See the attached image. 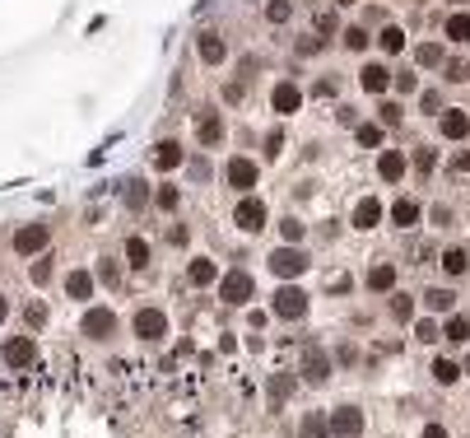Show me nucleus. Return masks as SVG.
<instances>
[{"label": "nucleus", "instance_id": "nucleus-1", "mask_svg": "<svg viewBox=\"0 0 470 438\" xmlns=\"http://www.w3.org/2000/svg\"><path fill=\"white\" fill-rule=\"evenodd\" d=\"M270 270H275L280 280H298L302 270H307V252H302L298 243H284V248L270 252Z\"/></svg>", "mask_w": 470, "mask_h": 438}, {"label": "nucleus", "instance_id": "nucleus-2", "mask_svg": "<svg viewBox=\"0 0 470 438\" xmlns=\"http://www.w3.org/2000/svg\"><path fill=\"white\" fill-rule=\"evenodd\" d=\"M233 224L242 229V234H261V229L270 224V210L261 196H242V201L233 205Z\"/></svg>", "mask_w": 470, "mask_h": 438}, {"label": "nucleus", "instance_id": "nucleus-3", "mask_svg": "<svg viewBox=\"0 0 470 438\" xmlns=\"http://www.w3.org/2000/svg\"><path fill=\"white\" fill-rule=\"evenodd\" d=\"M252 294H257V280H252V270H224V280H219V299L224 304H252Z\"/></svg>", "mask_w": 470, "mask_h": 438}, {"label": "nucleus", "instance_id": "nucleus-4", "mask_svg": "<svg viewBox=\"0 0 470 438\" xmlns=\"http://www.w3.org/2000/svg\"><path fill=\"white\" fill-rule=\"evenodd\" d=\"M224 182H228L233 191H252V187L261 182V163H257V159H247V154H233V159L224 163Z\"/></svg>", "mask_w": 470, "mask_h": 438}, {"label": "nucleus", "instance_id": "nucleus-5", "mask_svg": "<svg viewBox=\"0 0 470 438\" xmlns=\"http://www.w3.org/2000/svg\"><path fill=\"white\" fill-rule=\"evenodd\" d=\"M47 243H52L47 224H23V229H14V257H42Z\"/></svg>", "mask_w": 470, "mask_h": 438}, {"label": "nucleus", "instance_id": "nucleus-6", "mask_svg": "<svg viewBox=\"0 0 470 438\" xmlns=\"http://www.w3.org/2000/svg\"><path fill=\"white\" fill-rule=\"evenodd\" d=\"M79 331H84V340H112V331H117V313L112 308H89L84 313V322H79Z\"/></svg>", "mask_w": 470, "mask_h": 438}, {"label": "nucleus", "instance_id": "nucleus-7", "mask_svg": "<svg viewBox=\"0 0 470 438\" xmlns=\"http://www.w3.org/2000/svg\"><path fill=\"white\" fill-rule=\"evenodd\" d=\"M326 415H331V438H358L363 434V410L358 405H336Z\"/></svg>", "mask_w": 470, "mask_h": 438}, {"label": "nucleus", "instance_id": "nucleus-8", "mask_svg": "<svg viewBox=\"0 0 470 438\" xmlns=\"http://www.w3.org/2000/svg\"><path fill=\"white\" fill-rule=\"evenodd\" d=\"M168 336V317H163V308H140L135 313V340H163Z\"/></svg>", "mask_w": 470, "mask_h": 438}, {"label": "nucleus", "instance_id": "nucleus-9", "mask_svg": "<svg viewBox=\"0 0 470 438\" xmlns=\"http://www.w3.org/2000/svg\"><path fill=\"white\" fill-rule=\"evenodd\" d=\"M224 135H228V126H224L219 113H210V108L196 113V140H201L205 149H219V145H224Z\"/></svg>", "mask_w": 470, "mask_h": 438}, {"label": "nucleus", "instance_id": "nucleus-10", "mask_svg": "<svg viewBox=\"0 0 470 438\" xmlns=\"http://www.w3.org/2000/svg\"><path fill=\"white\" fill-rule=\"evenodd\" d=\"M302 313H307V294H302L298 284H284V289L275 294V317H280V322H298Z\"/></svg>", "mask_w": 470, "mask_h": 438}, {"label": "nucleus", "instance_id": "nucleus-11", "mask_svg": "<svg viewBox=\"0 0 470 438\" xmlns=\"http://www.w3.org/2000/svg\"><path fill=\"white\" fill-rule=\"evenodd\" d=\"M0 359L10 364V369H28V364H37V340H33V336H14V340H5Z\"/></svg>", "mask_w": 470, "mask_h": 438}, {"label": "nucleus", "instance_id": "nucleus-12", "mask_svg": "<svg viewBox=\"0 0 470 438\" xmlns=\"http://www.w3.org/2000/svg\"><path fill=\"white\" fill-rule=\"evenodd\" d=\"M358 89L368 93V98H382V93L392 89V70L382 66V61H368V66L358 70Z\"/></svg>", "mask_w": 470, "mask_h": 438}, {"label": "nucleus", "instance_id": "nucleus-13", "mask_svg": "<svg viewBox=\"0 0 470 438\" xmlns=\"http://www.w3.org/2000/svg\"><path fill=\"white\" fill-rule=\"evenodd\" d=\"M270 108H275L280 117L298 113V108H302V89H298V79H280V84L270 89Z\"/></svg>", "mask_w": 470, "mask_h": 438}, {"label": "nucleus", "instance_id": "nucleus-14", "mask_svg": "<svg viewBox=\"0 0 470 438\" xmlns=\"http://www.w3.org/2000/svg\"><path fill=\"white\" fill-rule=\"evenodd\" d=\"M196 57H201L205 66H224V61H228V42H224V33L205 28V33L196 38Z\"/></svg>", "mask_w": 470, "mask_h": 438}, {"label": "nucleus", "instance_id": "nucleus-15", "mask_svg": "<svg viewBox=\"0 0 470 438\" xmlns=\"http://www.w3.org/2000/svg\"><path fill=\"white\" fill-rule=\"evenodd\" d=\"M298 378L312 382V387H322V382L331 378V359H326L317 345H307V350H302V373H298Z\"/></svg>", "mask_w": 470, "mask_h": 438}, {"label": "nucleus", "instance_id": "nucleus-16", "mask_svg": "<svg viewBox=\"0 0 470 438\" xmlns=\"http://www.w3.org/2000/svg\"><path fill=\"white\" fill-rule=\"evenodd\" d=\"M405 173H410V154H405V149H382L377 154V178L382 182H401Z\"/></svg>", "mask_w": 470, "mask_h": 438}, {"label": "nucleus", "instance_id": "nucleus-17", "mask_svg": "<svg viewBox=\"0 0 470 438\" xmlns=\"http://www.w3.org/2000/svg\"><path fill=\"white\" fill-rule=\"evenodd\" d=\"M349 224H354L358 234H372V229L382 224V201L377 196H363V201L354 205V214H349Z\"/></svg>", "mask_w": 470, "mask_h": 438}, {"label": "nucleus", "instance_id": "nucleus-18", "mask_svg": "<svg viewBox=\"0 0 470 438\" xmlns=\"http://www.w3.org/2000/svg\"><path fill=\"white\" fill-rule=\"evenodd\" d=\"M187 163V149L177 145V140H158L154 145V168L158 173H172V168H182Z\"/></svg>", "mask_w": 470, "mask_h": 438}, {"label": "nucleus", "instance_id": "nucleus-19", "mask_svg": "<svg viewBox=\"0 0 470 438\" xmlns=\"http://www.w3.org/2000/svg\"><path fill=\"white\" fill-rule=\"evenodd\" d=\"M419 219H424V205L414 201V196H401V201L392 205V224L396 229H419Z\"/></svg>", "mask_w": 470, "mask_h": 438}, {"label": "nucleus", "instance_id": "nucleus-20", "mask_svg": "<svg viewBox=\"0 0 470 438\" xmlns=\"http://www.w3.org/2000/svg\"><path fill=\"white\" fill-rule=\"evenodd\" d=\"M437 131H442V140H466V135H470V117L461 113V108H447V113L437 117Z\"/></svg>", "mask_w": 470, "mask_h": 438}, {"label": "nucleus", "instance_id": "nucleus-21", "mask_svg": "<svg viewBox=\"0 0 470 438\" xmlns=\"http://www.w3.org/2000/svg\"><path fill=\"white\" fill-rule=\"evenodd\" d=\"M363 284H368V294H392L396 289V266L392 261H377V266L363 275Z\"/></svg>", "mask_w": 470, "mask_h": 438}, {"label": "nucleus", "instance_id": "nucleus-22", "mask_svg": "<svg viewBox=\"0 0 470 438\" xmlns=\"http://www.w3.org/2000/svg\"><path fill=\"white\" fill-rule=\"evenodd\" d=\"M437 266H442V275H447V280H461V275L470 270V252H466V248H442Z\"/></svg>", "mask_w": 470, "mask_h": 438}, {"label": "nucleus", "instance_id": "nucleus-23", "mask_svg": "<svg viewBox=\"0 0 470 438\" xmlns=\"http://www.w3.org/2000/svg\"><path fill=\"white\" fill-rule=\"evenodd\" d=\"M187 280L196 284V289H205V284H219V266H214L210 257H196V261H191V270H187Z\"/></svg>", "mask_w": 470, "mask_h": 438}, {"label": "nucleus", "instance_id": "nucleus-24", "mask_svg": "<svg viewBox=\"0 0 470 438\" xmlns=\"http://www.w3.org/2000/svg\"><path fill=\"white\" fill-rule=\"evenodd\" d=\"M424 308H428V313H437V317H447L452 308H457V294L442 289V284H433V289H424Z\"/></svg>", "mask_w": 470, "mask_h": 438}, {"label": "nucleus", "instance_id": "nucleus-25", "mask_svg": "<svg viewBox=\"0 0 470 438\" xmlns=\"http://www.w3.org/2000/svg\"><path fill=\"white\" fill-rule=\"evenodd\" d=\"M66 294L79 299V304H89V299H93V275H89V270H70V275H66Z\"/></svg>", "mask_w": 470, "mask_h": 438}, {"label": "nucleus", "instance_id": "nucleus-26", "mask_svg": "<svg viewBox=\"0 0 470 438\" xmlns=\"http://www.w3.org/2000/svg\"><path fill=\"white\" fill-rule=\"evenodd\" d=\"M298 434H302V438H331V415H326V410H312V415H302Z\"/></svg>", "mask_w": 470, "mask_h": 438}, {"label": "nucleus", "instance_id": "nucleus-27", "mask_svg": "<svg viewBox=\"0 0 470 438\" xmlns=\"http://www.w3.org/2000/svg\"><path fill=\"white\" fill-rule=\"evenodd\" d=\"M377 47L387 52V57H401V52H405V28H401V23H387V28L377 33Z\"/></svg>", "mask_w": 470, "mask_h": 438}, {"label": "nucleus", "instance_id": "nucleus-28", "mask_svg": "<svg viewBox=\"0 0 470 438\" xmlns=\"http://www.w3.org/2000/svg\"><path fill=\"white\" fill-rule=\"evenodd\" d=\"M414 61H419L424 70H442L447 52H442V42H419V47H414Z\"/></svg>", "mask_w": 470, "mask_h": 438}, {"label": "nucleus", "instance_id": "nucleus-29", "mask_svg": "<svg viewBox=\"0 0 470 438\" xmlns=\"http://www.w3.org/2000/svg\"><path fill=\"white\" fill-rule=\"evenodd\" d=\"M442 340H447V345H466V340H470V322L457 317V313H447V322H442Z\"/></svg>", "mask_w": 470, "mask_h": 438}, {"label": "nucleus", "instance_id": "nucleus-30", "mask_svg": "<svg viewBox=\"0 0 470 438\" xmlns=\"http://www.w3.org/2000/svg\"><path fill=\"white\" fill-rule=\"evenodd\" d=\"M354 140L363 149H377L382 140H387V126H382V122H363V126H354Z\"/></svg>", "mask_w": 470, "mask_h": 438}, {"label": "nucleus", "instance_id": "nucleus-31", "mask_svg": "<svg viewBox=\"0 0 470 438\" xmlns=\"http://www.w3.org/2000/svg\"><path fill=\"white\" fill-rule=\"evenodd\" d=\"M461 364H452V359H433V382H442V387H457L461 382Z\"/></svg>", "mask_w": 470, "mask_h": 438}, {"label": "nucleus", "instance_id": "nucleus-32", "mask_svg": "<svg viewBox=\"0 0 470 438\" xmlns=\"http://www.w3.org/2000/svg\"><path fill=\"white\" fill-rule=\"evenodd\" d=\"M126 261L135 270H149V243L145 238H126Z\"/></svg>", "mask_w": 470, "mask_h": 438}, {"label": "nucleus", "instance_id": "nucleus-33", "mask_svg": "<svg viewBox=\"0 0 470 438\" xmlns=\"http://www.w3.org/2000/svg\"><path fill=\"white\" fill-rule=\"evenodd\" d=\"M154 205H158V210H177V205H182V187H172V182H163V187H154Z\"/></svg>", "mask_w": 470, "mask_h": 438}, {"label": "nucleus", "instance_id": "nucleus-34", "mask_svg": "<svg viewBox=\"0 0 470 438\" xmlns=\"http://www.w3.org/2000/svg\"><path fill=\"white\" fill-rule=\"evenodd\" d=\"M340 42H345V52H368V28H363V23H349L345 33H340Z\"/></svg>", "mask_w": 470, "mask_h": 438}, {"label": "nucleus", "instance_id": "nucleus-35", "mask_svg": "<svg viewBox=\"0 0 470 438\" xmlns=\"http://www.w3.org/2000/svg\"><path fill=\"white\" fill-rule=\"evenodd\" d=\"M447 38H452L457 47L470 42V14H447Z\"/></svg>", "mask_w": 470, "mask_h": 438}, {"label": "nucleus", "instance_id": "nucleus-36", "mask_svg": "<svg viewBox=\"0 0 470 438\" xmlns=\"http://www.w3.org/2000/svg\"><path fill=\"white\" fill-rule=\"evenodd\" d=\"M289 19H293V0H270V5H266V23L284 28Z\"/></svg>", "mask_w": 470, "mask_h": 438}, {"label": "nucleus", "instance_id": "nucleus-37", "mask_svg": "<svg viewBox=\"0 0 470 438\" xmlns=\"http://www.w3.org/2000/svg\"><path fill=\"white\" fill-rule=\"evenodd\" d=\"M442 79H447V84H466V79H470V66H466L461 57H447V61H442Z\"/></svg>", "mask_w": 470, "mask_h": 438}, {"label": "nucleus", "instance_id": "nucleus-38", "mask_svg": "<svg viewBox=\"0 0 470 438\" xmlns=\"http://www.w3.org/2000/svg\"><path fill=\"white\" fill-rule=\"evenodd\" d=\"M387 313H392L396 322H410V313H414V299H410V294H392V304H387Z\"/></svg>", "mask_w": 470, "mask_h": 438}, {"label": "nucleus", "instance_id": "nucleus-39", "mask_svg": "<svg viewBox=\"0 0 470 438\" xmlns=\"http://www.w3.org/2000/svg\"><path fill=\"white\" fill-rule=\"evenodd\" d=\"M322 47H326V38H317V33H302L298 42H293V52H298V57H322Z\"/></svg>", "mask_w": 470, "mask_h": 438}, {"label": "nucleus", "instance_id": "nucleus-40", "mask_svg": "<svg viewBox=\"0 0 470 438\" xmlns=\"http://www.w3.org/2000/svg\"><path fill=\"white\" fill-rule=\"evenodd\" d=\"M280 238H284V243H302V238H307L302 219H293V214H289V219H280Z\"/></svg>", "mask_w": 470, "mask_h": 438}, {"label": "nucleus", "instance_id": "nucleus-41", "mask_svg": "<svg viewBox=\"0 0 470 438\" xmlns=\"http://www.w3.org/2000/svg\"><path fill=\"white\" fill-rule=\"evenodd\" d=\"M312 93H317V98H336V93H340V75H317Z\"/></svg>", "mask_w": 470, "mask_h": 438}, {"label": "nucleus", "instance_id": "nucleus-42", "mask_svg": "<svg viewBox=\"0 0 470 438\" xmlns=\"http://www.w3.org/2000/svg\"><path fill=\"white\" fill-rule=\"evenodd\" d=\"M419 113H424V117H442V93H437V89L419 93Z\"/></svg>", "mask_w": 470, "mask_h": 438}, {"label": "nucleus", "instance_id": "nucleus-43", "mask_svg": "<svg viewBox=\"0 0 470 438\" xmlns=\"http://www.w3.org/2000/svg\"><path fill=\"white\" fill-rule=\"evenodd\" d=\"M392 89H396V93H414V89H419V75H414V70H396V75H392Z\"/></svg>", "mask_w": 470, "mask_h": 438}, {"label": "nucleus", "instance_id": "nucleus-44", "mask_svg": "<svg viewBox=\"0 0 470 438\" xmlns=\"http://www.w3.org/2000/svg\"><path fill=\"white\" fill-rule=\"evenodd\" d=\"M382 126H387V131H392V126H401L405 122V108H401V103H382Z\"/></svg>", "mask_w": 470, "mask_h": 438}, {"label": "nucleus", "instance_id": "nucleus-45", "mask_svg": "<svg viewBox=\"0 0 470 438\" xmlns=\"http://www.w3.org/2000/svg\"><path fill=\"white\" fill-rule=\"evenodd\" d=\"M293 387H298V378H293V373H280V378L270 382V396H275V401H284V396H289Z\"/></svg>", "mask_w": 470, "mask_h": 438}, {"label": "nucleus", "instance_id": "nucleus-46", "mask_svg": "<svg viewBox=\"0 0 470 438\" xmlns=\"http://www.w3.org/2000/svg\"><path fill=\"white\" fill-rule=\"evenodd\" d=\"M414 168H419V173H433V168H437V149L419 145V149H414Z\"/></svg>", "mask_w": 470, "mask_h": 438}, {"label": "nucleus", "instance_id": "nucleus-47", "mask_svg": "<svg viewBox=\"0 0 470 438\" xmlns=\"http://www.w3.org/2000/svg\"><path fill=\"white\" fill-rule=\"evenodd\" d=\"M98 280H102V284H117V280H122V270H117V261H112V257H102V261H98Z\"/></svg>", "mask_w": 470, "mask_h": 438}, {"label": "nucleus", "instance_id": "nucleus-48", "mask_svg": "<svg viewBox=\"0 0 470 438\" xmlns=\"http://www.w3.org/2000/svg\"><path fill=\"white\" fill-rule=\"evenodd\" d=\"M247 98V84H242V79H233V84H224V103H228V108H237V103H242Z\"/></svg>", "mask_w": 470, "mask_h": 438}, {"label": "nucleus", "instance_id": "nucleus-49", "mask_svg": "<svg viewBox=\"0 0 470 438\" xmlns=\"http://www.w3.org/2000/svg\"><path fill=\"white\" fill-rule=\"evenodd\" d=\"M312 33H317V38H331V33H336V14L322 10V14H317V28H312Z\"/></svg>", "mask_w": 470, "mask_h": 438}, {"label": "nucleus", "instance_id": "nucleus-50", "mask_svg": "<svg viewBox=\"0 0 470 438\" xmlns=\"http://www.w3.org/2000/svg\"><path fill=\"white\" fill-rule=\"evenodd\" d=\"M447 168H452V173H461V178H470V149L452 154V159H447Z\"/></svg>", "mask_w": 470, "mask_h": 438}, {"label": "nucleus", "instance_id": "nucleus-51", "mask_svg": "<svg viewBox=\"0 0 470 438\" xmlns=\"http://www.w3.org/2000/svg\"><path fill=\"white\" fill-rule=\"evenodd\" d=\"M428 219H433L437 229H452V219H457V214H452L447 205H433V210H428Z\"/></svg>", "mask_w": 470, "mask_h": 438}, {"label": "nucleus", "instance_id": "nucleus-52", "mask_svg": "<svg viewBox=\"0 0 470 438\" xmlns=\"http://www.w3.org/2000/svg\"><path fill=\"white\" fill-rule=\"evenodd\" d=\"M280 149H284V131H270L266 135V159H280Z\"/></svg>", "mask_w": 470, "mask_h": 438}, {"label": "nucleus", "instance_id": "nucleus-53", "mask_svg": "<svg viewBox=\"0 0 470 438\" xmlns=\"http://www.w3.org/2000/svg\"><path fill=\"white\" fill-rule=\"evenodd\" d=\"M126 205H131V210H140V205H145V187H140V182H131V187H126Z\"/></svg>", "mask_w": 470, "mask_h": 438}, {"label": "nucleus", "instance_id": "nucleus-54", "mask_svg": "<svg viewBox=\"0 0 470 438\" xmlns=\"http://www.w3.org/2000/svg\"><path fill=\"white\" fill-rule=\"evenodd\" d=\"M414 331H419V340H424V345H433V340L442 336V331H437L433 322H419V326H414Z\"/></svg>", "mask_w": 470, "mask_h": 438}, {"label": "nucleus", "instance_id": "nucleus-55", "mask_svg": "<svg viewBox=\"0 0 470 438\" xmlns=\"http://www.w3.org/2000/svg\"><path fill=\"white\" fill-rule=\"evenodd\" d=\"M419 438H452V434H447V425H424V434H419Z\"/></svg>", "mask_w": 470, "mask_h": 438}, {"label": "nucleus", "instance_id": "nucleus-56", "mask_svg": "<svg viewBox=\"0 0 470 438\" xmlns=\"http://www.w3.org/2000/svg\"><path fill=\"white\" fill-rule=\"evenodd\" d=\"M336 122H340V126H358V113H354V108H340Z\"/></svg>", "mask_w": 470, "mask_h": 438}, {"label": "nucleus", "instance_id": "nucleus-57", "mask_svg": "<svg viewBox=\"0 0 470 438\" xmlns=\"http://www.w3.org/2000/svg\"><path fill=\"white\" fill-rule=\"evenodd\" d=\"M28 322L42 326V322H47V308H37V304H33V308H28Z\"/></svg>", "mask_w": 470, "mask_h": 438}, {"label": "nucleus", "instance_id": "nucleus-58", "mask_svg": "<svg viewBox=\"0 0 470 438\" xmlns=\"http://www.w3.org/2000/svg\"><path fill=\"white\" fill-rule=\"evenodd\" d=\"M5 317H10V299H5V294H0V322H5Z\"/></svg>", "mask_w": 470, "mask_h": 438}, {"label": "nucleus", "instance_id": "nucleus-59", "mask_svg": "<svg viewBox=\"0 0 470 438\" xmlns=\"http://www.w3.org/2000/svg\"><path fill=\"white\" fill-rule=\"evenodd\" d=\"M331 5H354V0H331Z\"/></svg>", "mask_w": 470, "mask_h": 438}, {"label": "nucleus", "instance_id": "nucleus-60", "mask_svg": "<svg viewBox=\"0 0 470 438\" xmlns=\"http://www.w3.org/2000/svg\"><path fill=\"white\" fill-rule=\"evenodd\" d=\"M466 373H470V355H466Z\"/></svg>", "mask_w": 470, "mask_h": 438}, {"label": "nucleus", "instance_id": "nucleus-61", "mask_svg": "<svg viewBox=\"0 0 470 438\" xmlns=\"http://www.w3.org/2000/svg\"><path fill=\"white\" fill-rule=\"evenodd\" d=\"M457 5H470V0H457Z\"/></svg>", "mask_w": 470, "mask_h": 438}]
</instances>
